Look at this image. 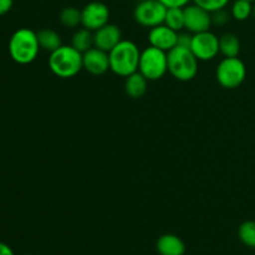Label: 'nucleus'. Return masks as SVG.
<instances>
[{"instance_id": "obj_1", "label": "nucleus", "mask_w": 255, "mask_h": 255, "mask_svg": "<svg viewBox=\"0 0 255 255\" xmlns=\"http://www.w3.org/2000/svg\"><path fill=\"white\" fill-rule=\"evenodd\" d=\"M109 57L110 70L121 77H128L138 71L141 50L131 40H121L109 52Z\"/></svg>"}, {"instance_id": "obj_2", "label": "nucleus", "mask_w": 255, "mask_h": 255, "mask_svg": "<svg viewBox=\"0 0 255 255\" xmlns=\"http://www.w3.org/2000/svg\"><path fill=\"white\" fill-rule=\"evenodd\" d=\"M49 69L60 79L75 77L82 69V52L72 45H61L59 49L50 52Z\"/></svg>"}, {"instance_id": "obj_3", "label": "nucleus", "mask_w": 255, "mask_h": 255, "mask_svg": "<svg viewBox=\"0 0 255 255\" xmlns=\"http://www.w3.org/2000/svg\"><path fill=\"white\" fill-rule=\"evenodd\" d=\"M40 45L37 35L29 27L17 29L9 40V55L16 64L29 65L37 57Z\"/></svg>"}, {"instance_id": "obj_4", "label": "nucleus", "mask_w": 255, "mask_h": 255, "mask_svg": "<svg viewBox=\"0 0 255 255\" xmlns=\"http://www.w3.org/2000/svg\"><path fill=\"white\" fill-rule=\"evenodd\" d=\"M168 72L176 80L187 82L193 80L198 74V59L189 47L178 46L167 52Z\"/></svg>"}, {"instance_id": "obj_5", "label": "nucleus", "mask_w": 255, "mask_h": 255, "mask_svg": "<svg viewBox=\"0 0 255 255\" xmlns=\"http://www.w3.org/2000/svg\"><path fill=\"white\" fill-rule=\"evenodd\" d=\"M138 72H141L148 81H157L168 72L167 52L149 45L141 51Z\"/></svg>"}, {"instance_id": "obj_6", "label": "nucleus", "mask_w": 255, "mask_h": 255, "mask_svg": "<svg viewBox=\"0 0 255 255\" xmlns=\"http://www.w3.org/2000/svg\"><path fill=\"white\" fill-rule=\"evenodd\" d=\"M216 77L218 84L224 89H237L247 77L246 64L238 56L224 57L217 67Z\"/></svg>"}, {"instance_id": "obj_7", "label": "nucleus", "mask_w": 255, "mask_h": 255, "mask_svg": "<svg viewBox=\"0 0 255 255\" xmlns=\"http://www.w3.org/2000/svg\"><path fill=\"white\" fill-rule=\"evenodd\" d=\"M167 6L159 0H144L138 1L133 10V19L143 27H156L164 24Z\"/></svg>"}, {"instance_id": "obj_8", "label": "nucleus", "mask_w": 255, "mask_h": 255, "mask_svg": "<svg viewBox=\"0 0 255 255\" xmlns=\"http://www.w3.org/2000/svg\"><path fill=\"white\" fill-rule=\"evenodd\" d=\"M191 51L198 61H211L217 55L221 54L219 51V37L212 31H203L198 34H192Z\"/></svg>"}, {"instance_id": "obj_9", "label": "nucleus", "mask_w": 255, "mask_h": 255, "mask_svg": "<svg viewBox=\"0 0 255 255\" xmlns=\"http://www.w3.org/2000/svg\"><path fill=\"white\" fill-rule=\"evenodd\" d=\"M110 20V9L101 1H91L81 10V25L85 29L95 32L101 29Z\"/></svg>"}, {"instance_id": "obj_10", "label": "nucleus", "mask_w": 255, "mask_h": 255, "mask_svg": "<svg viewBox=\"0 0 255 255\" xmlns=\"http://www.w3.org/2000/svg\"><path fill=\"white\" fill-rule=\"evenodd\" d=\"M184 29L191 34L208 31L212 26V14L197 4H188L183 7Z\"/></svg>"}, {"instance_id": "obj_11", "label": "nucleus", "mask_w": 255, "mask_h": 255, "mask_svg": "<svg viewBox=\"0 0 255 255\" xmlns=\"http://www.w3.org/2000/svg\"><path fill=\"white\" fill-rule=\"evenodd\" d=\"M82 65H84V70L95 76L106 74L110 70L109 52L99 47H91L82 54Z\"/></svg>"}, {"instance_id": "obj_12", "label": "nucleus", "mask_w": 255, "mask_h": 255, "mask_svg": "<svg viewBox=\"0 0 255 255\" xmlns=\"http://www.w3.org/2000/svg\"><path fill=\"white\" fill-rule=\"evenodd\" d=\"M148 41L151 46L168 52L178 44V32L164 24L158 25L149 30Z\"/></svg>"}, {"instance_id": "obj_13", "label": "nucleus", "mask_w": 255, "mask_h": 255, "mask_svg": "<svg viewBox=\"0 0 255 255\" xmlns=\"http://www.w3.org/2000/svg\"><path fill=\"white\" fill-rule=\"evenodd\" d=\"M122 40V32L117 25L106 24L94 32L95 47L110 52Z\"/></svg>"}, {"instance_id": "obj_14", "label": "nucleus", "mask_w": 255, "mask_h": 255, "mask_svg": "<svg viewBox=\"0 0 255 255\" xmlns=\"http://www.w3.org/2000/svg\"><path fill=\"white\" fill-rule=\"evenodd\" d=\"M156 249L159 255H184L186 244L176 234L167 233L157 239Z\"/></svg>"}, {"instance_id": "obj_15", "label": "nucleus", "mask_w": 255, "mask_h": 255, "mask_svg": "<svg viewBox=\"0 0 255 255\" xmlns=\"http://www.w3.org/2000/svg\"><path fill=\"white\" fill-rule=\"evenodd\" d=\"M147 82H148V80L141 72L137 71L126 77L125 91L132 99H141L147 91Z\"/></svg>"}, {"instance_id": "obj_16", "label": "nucleus", "mask_w": 255, "mask_h": 255, "mask_svg": "<svg viewBox=\"0 0 255 255\" xmlns=\"http://www.w3.org/2000/svg\"><path fill=\"white\" fill-rule=\"evenodd\" d=\"M36 35L40 49L45 50V51L52 52L62 45L60 34L52 29H41L36 32Z\"/></svg>"}, {"instance_id": "obj_17", "label": "nucleus", "mask_w": 255, "mask_h": 255, "mask_svg": "<svg viewBox=\"0 0 255 255\" xmlns=\"http://www.w3.org/2000/svg\"><path fill=\"white\" fill-rule=\"evenodd\" d=\"M219 51L224 57H237L241 52V41L234 34H224L219 37Z\"/></svg>"}, {"instance_id": "obj_18", "label": "nucleus", "mask_w": 255, "mask_h": 255, "mask_svg": "<svg viewBox=\"0 0 255 255\" xmlns=\"http://www.w3.org/2000/svg\"><path fill=\"white\" fill-rule=\"evenodd\" d=\"M71 45L75 47L76 50H79L80 52H86L87 50H90L91 47H94V34L90 30L82 29L77 30L74 35H72V40H71Z\"/></svg>"}, {"instance_id": "obj_19", "label": "nucleus", "mask_w": 255, "mask_h": 255, "mask_svg": "<svg viewBox=\"0 0 255 255\" xmlns=\"http://www.w3.org/2000/svg\"><path fill=\"white\" fill-rule=\"evenodd\" d=\"M164 25L179 32L184 29V11L183 7H167Z\"/></svg>"}, {"instance_id": "obj_20", "label": "nucleus", "mask_w": 255, "mask_h": 255, "mask_svg": "<svg viewBox=\"0 0 255 255\" xmlns=\"http://www.w3.org/2000/svg\"><path fill=\"white\" fill-rule=\"evenodd\" d=\"M253 14V2L248 0H236L232 4L231 15L238 21H246Z\"/></svg>"}, {"instance_id": "obj_21", "label": "nucleus", "mask_w": 255, "mask_h": 255, "mask_svg": "<svg viewBox=\"0 0 255 255\" xmlns=\"http://www.w3.org/2000/svg\"><path fill=\"white\" fill-rule=\"evenodd\" d=\"M238 238L242 244L255 249V221H246L239 226Z\"/></svg>"}, {"instance_id": "obj_22", "label": "nucleus", "mask_w": 255, "mask_h": 255, "mask_svg": "<svg viewBox=\"0 0 255 255\" xmlns=\"http://www.w3.org/2000/svg\"><path fill=\"white\" fill-rule=\"evenodd\" d=\"M60 22L65 27H77L81 25V10L75 6H67L60 12Z\"/></svg>"}, {"instance_id": "obj_23", "label": "nucleus", "mask_w": 255, "mask_h": 255, "mask_svg": "<svg viewBox=\"0 0 255 255\" xmlns=\"http://www.w3.org/2000/svg\"><path fill=\"white\" fill-rule=\"evenodd\" d=\"M194 4H197L198 6L203 7L207 11L213 12L217 10L226 9L227 5L231 2V0H192Z\"/></svg>"}, {"instance_id": "obj_24", "label": "nucleus", "mask_w": 255, "mask_h": 255, "mask_svg": "<svg viewBox=\"0 0 255 255\" xmlns=\"http://www.w3.org/2000/svg\"><path fill=\"white\" fill-rule=\"evenodd\" d=\"M212 14V25H226L229 20V14L226 11V9L217 10V11L211 12Z\"/></svg>"}, {"instance_id": "obj_25", "label": "nucleus", "mask_w": 255, "mask_h": 255, "mask_svg": "<svg viewBox=\"0 0 255 255\" xmlns=\"http://www.w3.org/2000/svg\"><path fill=\"white\" fill-rule=\"evenodd\" d=\"M192 42V34L191 32H178V46L191 47Z\"/></svg>"}, {"instance_id": "obj_26", "label": "nucleus", "mask_w": 255, "mask_h": 255, "mask_svg": "<svg viewBox=\"0 0 255 255\" xmlns=\"http://www.w3.org/2000/svg\"><path fill=\"white\" fill-rule=\"evenodd\" d=\"M167 7H184L192 1V0H159Z\"/></svg>"}, {"instance_id": "obj_27", "label": "nucleus", "mask_w": 255, "mask_h": 255, "mask_svg": "<svg viewBox=\"0 0 255 255\" xmlns=\"http://www.w3.org/2000/svg\"><path fill=\"white\" fill-rule=\"evenodd\" d=\"M14 5V0H0V16L7 14Z\"/></svg>"}, {"instance_id": "obj_28", "label": "nucleus", "mask_w": 255, "mask_h": 255, "mask_svg": "<svg viewBox=\"0 0 255 255\" xmlns=\"http://www.w3.org/2000/svg\"><path fill=\"white\" fill-rule=\"evenodd\" d=\"M0 255H15L12 249L7 244L0 242Z\"/></svg>"}, {"instance_id": "obj_29", "label": "nucleus", "mask_w": 255, "mask_h": 255, "mask_svg": "<svg viewBox=\"0 0 255 255\" xmlns=\"http://www.w3.org/2000/svg\"><path fill=\"white\" fill-rule=\"evenodd\" d=\"M248 1H252V2H254V1H255V0H248Z\"/></svg>"}, {"instance_id": "obj_30", "label": "nucleus", "mask_w": 255, "mask_h": 255, "mask_svg": "<svg viewBox=\"0 0 255 255\" xmlns=\"http://www.w3.org/2000/svg\"><path fill=\"white\" fill-rule=\"evenodd\" d=\"M137 1H144V0H137Z\"/></svg>"}, {"instance_id": "obj_31", "label": "nucleus", "mask_w": 255, "mask_h": 255, "mask_svg": "<svg viewBox=\"0 0 255 255\" xmlns=\"http://www.w3.org/2000/svg\"><path fill=\"white\" fill-rule=\"evenodd\" d=\"M24 255H31V254H24Z\"/></svg>"}]
</instances>
